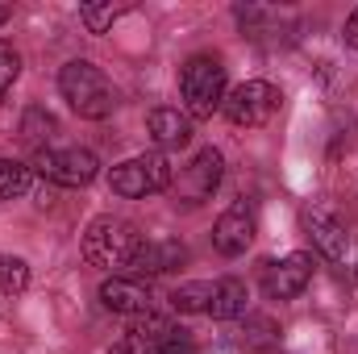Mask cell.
<instances>
[{"label": "cell", "instance_id": "obj_1", "mask_svg": "<svg viewBox=\"0 0 358 354\" xmlns=\"http://www.w3.org/2000/svg\"><path fill=\"white\" fill-rule=\"evenodd\" d=\"M142 242L146 238L138 234L134 221L100 213V217H92L88 229H84V259L92 267H100V271H125V267L134 263V255H138Z\"/></svg>", "mask_w": 358, "mask_h": 354}, {"label": "cell", "instance_id": "obj_2", "mask_svg": "<svg viewBox=\"0 0 358 354\" xmlns=\"http://www.w3.org/2000/svg\"><path fill=\"white\" fill-rule=\"evenodd\" d=\"M59 92L63 100L71 104V113L88 117V121H104L113 108H117V92L104 80V71L88 63V59H71L63 71H59Z\"/></svg>", "mask_w": 358, "mask_h": 354}, {"label": "cell", "instance_id": "obj_3", "mask_svg": "<svg viewBox=\"0 0 358 354\" xmlns=\"http://www.w3.org/2000/svg\"><path fill=\"white\" fill-rule=\"evenodd\" d=\"M179 96H183V113L192 121H208L213 113H221L225 104V67L213 55H192L179 71Z\"/></svg>", "mask_w": 358, "mask_h": 354}, {"label": "cell", "instance_id": "obj_4", "mask_svg": "<svg viewBox=\"0 0 358 354\" xmlns=\"http://www.w3.org/2000/svg\"><path fill=\"white\" fill-rule=\"evenodd\" d=\"M171 183H176V171H171L167 155H159V150L155 155H134V159L117 163L113 176H108V187L117 196H125V200H142V196L167 192Z\"/></svg>", "mask_w": 358, "mask_h": 354}, {"label": "cell", "instance_id": "obj_5", "mask_svg": "<svg viewBox=\"0 0 358 354\" xmlns=\"http://www.w3.org/2000/svg\"><path fill=\"white\" fill-rule=\"evenodd\" d=\"M279 104H283V96H279L275 84H267V80H246V84H238L234 92H225L221 113L238 129H259V125H267L271 117L279 113Z\"/></svg>", "mask_w": 358, "mask_h": 354}, {"label": "cell", "instance_id": "obj_6", "mask_svg": "<svg viewBox=\"0 0 358 354\" xmlns=\"http://www.w3.org/2000/svg\"><path fill=\"white\" fill-rule=\"evenodd\" d=\"M34 171L59 187H88L100 176V159L84 146H67V150H38L34 155Z\"/></svg>", "mask_w": 358, "mask_h": 354}, {"label": "cell", "instance_id": "obj_7", "mask_svg": "<svg viewBox=\"0 0 358 354\" xmlns=\"http://www.w3.org/2000/svg\"><path fill=\"white\" fill-rule=\"evenodd\" d=\"M313 255H304V250H296V255H287V259H279V263H267L263 267V292H267V300H296L308 283H313Z\"/></svg>", "mask_w": 358, "mask_h": 354}, {"label": "cell", "instance_id": "obj_8", "mask_svg": "<svg viewBox=\"0 0 358 354\" xmlns=\"http://www.w3.org/2000/svg\"><path fill=\"white\" fill-rule=\"evenodd\" d=\"M250 242H255V208H250L246 200H238V204H229V208L217 217V225H213V246H217L225 259H238V255L250 250Z\"/></svg>", "mask_w": 358, "mask_h": 354}, {"label": "cell", "instance_id": "obj_9", "mask_svg": "<svg viewBox=\"0 0 358 354\" xmlns=\"http://www.w3.org/2000/svg\"><path fill=\"white\" fill-rule=\"evenodd\" d=\"M304 229H308L313 246H317L325 259H334V263L346 259V250H350V234H346L342 217H338L329 204H308V208H304Z\"/></svg>", "mask_w": 358, "mask_h": 354}, {"label": "cell", "instance_id": "obj_10", "mask_svg": "<svg viewBox=\"0 0 358 354\" xmlns=\"http://www.w3.org/2000/svg\"><path fill=\"white\" fill-rule=\"evenodd\" d=\"M225 176V159H221V150H213V146H204L187 167H183V176L179 183H171L176 192H183V200L187 204H200V200H208L213 192H217V183Z\"/></svg>", "mask_w": 358, "mask_h": 354}, {"label": "cell", "instance_id": "obj_11", "mask_svg": "<svg viewBox=\"0 0 358 354\" xmlns=\"http://www.w3.org/2000/svg\"><path fill=\"white\" fill-rule=\"evenodd\" d=\"M100 304L108 313H121V317H142L150 313L155 296H150V283L146 279H134V275H108L100 283Z\"/></svg>", "mask_w": 358, "mask_h": 354}, {"label": "cell", "instance_id": "obj_12", "mask_svg": "<svg viewBox=\"0 0 358 354\" xmlns=\"http://www.w3.org/2000/svg\"><path fill=\"white\" fill-rule=\"evenodd\" d=\"M187 259V250L179 242H142L134 263L125 267L134 279H146V275H163V271H176L179 263Z\"/></svg>", "mask_w": 358, "mask_h": 354}, {"label": "cell", "instance_id": "obj_13", "mask_svg": "<svg viewBox=\"0 0 358 354\" xmlns=\"http://www.w3.org/2000/svg\"><path fill=\"white\" fill-rule=\"evenodd\" d=\"M146 129H150V138L159 142V155H163V150H179V146L192 142V117L179 113V108H155V113L146 117Z\"/></svg>", "mask_w": 358, "mask_h": 354}, {"label": "cell", "instance_id": "obj_14", "mask_svg": "<svg viewBox=\"0 0 358 354\" xmlns=\"http://www.w3.org/2000/svg\"><path fill=\"white\" fill-rule=\"evenodd\" d=\"M246 304H250V288L242 279H213V304H208L213 321H234L246 313Z\"/></svg>", "mask_w": 358, "mask_h": 354}, {"label": "cell", "instance_id": "obj_15", "mask_svg": "<svg viewBox=\"0 0 358 354\" xmlns=\"http://www.w3.org/2000/svg\"><path fill=\"white\" fill-rule=\"evenodd\" d=\"M29 183H34V167H25L17 159H0V204L13 196H25Z\"/></svg>", "mask_w": 358, "mask_h": 354}, {"label": "cell", "instance_id": "obj_16", "mask_svg": "<svg viewBox=\"0 0 358 354\" xmlns=\"http://www.w3.org/2000/svg\"><path fill=\"white\" fill-rule=\"evenodd\" d=\"M171 304H176L179 313H208V304H213V279H196V283L176 288Z\"/></svg>", "mask_w": 358, "mask_h": 354}, {"label": "cell", "instance_id": "obj_17", "mask_svg": "<svg viewBox=\"0 0 358 354\" xmlns=\"http://www.w3.org/2000/svg\"><path fill=\"white\" fill-rule=\"evenodd\" d=\"M25 288H29V267H25V259L0 255V296H21Z\"/></svg>", "mask_w": 358, "mask_h": 354}, {"label": "cell", "instance_id": "obj_18", "mask_svg": "<svg viewBox=\"0 0 358 354\" xmlns=\"http://www.w3.org/2000/svg\"><path fill=\"white\" fill-rule=\"evenodd\" d=\"M192 351H196V342H192V334L179 330V325H167L155 342H146V354H192Z\"/></svg>", "mask_w": 358, "mask_h": 354}, {"label": "cell", "instance_id": "obj_19", "mask_svg": "<svg viewBox=\"0 0 358 354\" xmlns=\"http://www.w3.org/2000/svg\"><path fill=\"white\" fill-rule=\"evenodd\" d=\"M121 13H129V4H84L80 8V21L88 25V34H104Z\"/></svg>", "mask_w": 358, "mask_h": 354}, {"label": "cell", "instance_id": "obj_20", "mask_svg": "<svg viewBox=\"0 0 358 354\" xmlns=\"http://www.w3.org/2000/svg\"><path fill=\"white\" fill-rule=\"evenodd\" d=\"M17 76H21V55H17L13 42H0V104H4V96L13 92Z\"/></svg>", "mask_w": 358, "mask_h": 354}, {"label": "cell", "instance_id": "obj_21", "mask_svg": "<svg viewBox=\"0 0 358 354\" xmlns=\"http://www.w3.org/2000/svg\"><path fill=\"white\" fill-rule=\"evenodd\" d=\"M108 354H146V346H142V342L129 334V338H121V342H117V346H113Z\"/></svg>", "mask_w": 358, "mask_h": 354}, {"label": "cell", "instance_id": "obj_22", "mask_svg": "<svg viewBox=\"0 0 358 354\" xmlns=\"http://www.w3.org/2000/svg\"><path fill=\"white\" fill-rule=\"evenodd\" d=\"M346 42H350V46L358 50V8L350 13V21H346Z\"/></svg>", "mask_w": 358, "mask_h": 354}, {"label": "cell", "instance_id": "obj_23", "mask_svg": "<svg viewBox=\"0 0 358 354\" xmlns=\"http://www.w3.org/2000/svg\"><path fill=\"white\" fill-rule=\"evenodd\" d=\"M4 21H8V8H4V4H0V25H4Z\"/></svg>", "mask_w": 358, "mask_h": 354}, {"label": "cell", "instance_id": "obj_24", "mask_svg": "<svg viewBox=\"0 0 358 354\" xmlns=\"http://www.w3.org/2000/svg\"><path fill=\"white\" fill-rule=\"evenodd\" d=\"M355 279H358V267H355Z\"/></svg>", "mask_w": 358, "mask_h": 354}]
</instances>
